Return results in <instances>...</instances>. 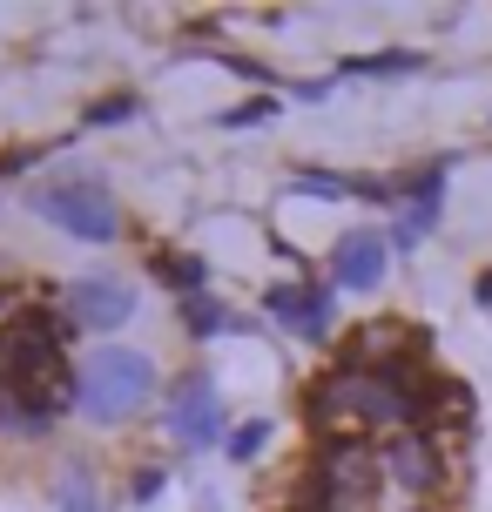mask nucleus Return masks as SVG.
<instances>
[{
	"instance_id": "20e7f679",
	"label": "nucleus",
	"mask_w": 492,
	"mask_h": 512,
	"mask_svg": "<svg viewBox=\"0 0 492 512\" xmlns=\"http://www.w3.org/2000/svg\"><path fill=\"white\" fill-rule=\"evenodd\" d=\"M27 209L54 230L81 236V243H115L122 236V203L108 196V182H48V189L27 196Z\"/></svg>"
},
{
	"instance_id": "6e6552de",
	"label": "nucleus",
	"mask_w": 492,
	"mask_h": 512,
	"mask_svg": "<svg viewBox=\"0 0 492 512\" xmlns=\"http://www.w3.org/2000/svg\"><path fill=\"white\" fill-rule=\"evenodd\" d=\"M61 304H68V324H81V331H122L135 317V290L122 277H75L68 290H61Z\"/></svg>"
},
{
	"instance_id": "0eeeda50",
	"label": "nucleus",
	"mask_w": 492,
	"mask_h": 512,
	"mask_svg": "<svg viewBox=\"0 0 492 512\" xmlns=\"http://www.w3.org/2000/svg\"><path fill=\"white\" fill-rule=\"evenodd\" d=\"M263 317H277L284 331H297L304 344H324L337 324V304L324 283H270L263 290Z\"/></svg>"
},
{
	"instance_id": "ddd939ff",
	"label": "nucleus",
	"mask_w": 492,
	"mask_h": 512,
	"mask_svg": "<svg viewBox=\"0 0 492 512\" xmlns=\"http://www.w3.org/2000/svg\"><path fill=\"white\" fill-rule=\"evenodd\" d=\"M263 445H270V425H236V432H230V459H236V465H250Z\"/></svg>"
},
{
	"instance_id": "7ed1b4c3",
	"label": "nucleus",
	"mask_w": 492,
	"mask_h": 512,
	"mask_svg": "<svg viewBox=\"0 0 492 512\" xmlns=\"http://www.w3.org/2000/svg\"><path fill=\"white\" fill-rule=\"evenodd\" d=\"M385 452L371 438H324L311 459V512H371L385 492Z\"/></svg>"
},
{
	"instance_id": "4468645a",
	"label": "nucleus",
	"mask_w": 492,
	"mask_h": 512,
	"mask_svg": "<svg viewBox=\"0 0 492 512\" xmlns=\"http://www.w3.org/2000/svg\"><path fill=\"white\" fill-rule=\"evenodd\" d=\"M61 512H102V506H95V486H88L81 472H68V479H61Z\"/></svg>"
},
{
	"instance_id": "dca6fc26",
	"label": "nucleus",
	"mask_w": 492,
	"mask_h": 512,
	"mask_svg": "<svg viewBox=\"0 0 492 512\" xmlns=\"http://www.w3.org/2000/svg\"><path fill=\"white\" fill-rule=\"evenodd\" d=\"M129 115H135L129 95H115V102H95V108H88V122H95V128H102V122H129Z\"/></svg>"
},
{
	"instance_id": "6ab92c4d",
	"label": "nucleus",
	"mask_w": 492,
	"mask_h": 512,
	"mask_svg": "<svg viewBox=\"0 0 492 512\" xmlns=\"http://www.w3.org/2000/svg\"><path fill=\"white\" fill-rule=\"evenodd\" d=\"M398 512H425V506H398Z\"/></svg>"
},
{
	"instance_id": "9d476101",
	"label": "nucleus",
	"mask_w": 492,
	"mask_h": 512,
	"mask_svg": "<svg viewBox=\"0 0 492 512\" xmlns=\"http://www.w3.org/2000/svg\"><path fill=\"white\" fill-rule=\"evenodd\" d=\"M351 364H371V371H391V378H405V364H418V331L412 324H364L351 337Z\"/></svg>"
},
{
	"instance_id": "f8f14e48",
	"label": "nucleus",
	"mask_w": 492,
	"mask_h": 512,
	"mask_svg": "<svg viewBox=\"0 0 492 512\" xmlns=\"http://www.w3.org/2000/svg\"><path fill=\"white\" fill-rule=\"evenodd\" d=\"M203 256H169V263H162V283H176V290H203Z\"/></svg>"
},
{
	"instance_id": "a211bd4d",
	"label": "nucleus",
	"mask_w": 492,
	"mask_h": 512,
	"mask_svg": "<svg viewBox=\"0 0 492 512\" xmlns=\"http://www.w3.org/2000/svg\"><path fill=\"white\" fill-rule=\"evenodd\" d=\"M472 297H479V304H492V270H479V283H472Z\"/></svg>"
},
{
	"instance_id": "f3484780",
	"label": "nucleus",
	"mask_w": 492,
	"mask_h": 512,
	"mask_svg": "<svg viewBox=\"0 0 492 512\" xmlns=\"http://www.w3.org/2000/svg\"><path fill=\"white\" fill-rule=\"evenodd\" d=\"M162 486H169V472H162V465H149V472H135V486H129V499H156Z\"/></svg>"
},
{
	"instance_id": "f03ea898",
	"label": "nucleus",
	"mask_w": 492,
	"mask_h": 512,
	"mask_svg": "<svg viewBox=\"0 0 492 512\" xmlns=\"http://www.w3.org/2000/svg\"><path fill=\"white\" fill-rule=\"evenodd\" d=\"M149 391H156V364H149V351L108 344V351H95V358H81V371H75V411L95 418V425H122V418H135V411L149 405Z\"/></svg>"
},
{
	"instance_id": "39448f33",
	"label": "nucleus",
	"mask_w": 492,
	"mask_h": 512,
	"mask_svg": "<svg viewBox=\"0 0 492 512\" xmlns=\"http://www.w3.org/2000/svg\"><path fill=\"white\" fill-rule=\"evenodd\" d=\"M162 432L176 438V445H189V452L223 438V391H216L209 371H182V378L169 384V398H162Z\"/></svg>"
},
{
	"instance_id": "423d86ee",
	"label": "nucleus",
	"mask_w": 492,
	"mask_h": 512,
	"mask_svg": "<svg viewBox=\"0 0 492 512\" xmlns=\"http://www.w3.org/2000/svg\"><path fill=\"white\" fill-rule=\"evenodd\" d=\"M378 452H385V479L405 492V499H439V492L452 486V459H445V445L425 432V425L385 438Z\"/></svg>"
},
{
	"instance_id": "2eb2a0df",
	"label": "nucleus",
	"mask_w": 492,
	"mask_h": 512,
	"mask_svg": "<svg viewBox=\"0 0 492 512\" xmlns=\"http://www.w3.org/2000/svg\"><path fill=\"white\" fill-rule=\"evenodd\" d=\"M358 75H405V68H418V54H371V61H351Z\"/></svg>"
},
{
	"instance_id": "f257e3e1",
	"label": "nucleus",
	"mask_w": 492,
	"mask_h": 512,
	"mask_svg": "<svg viewBox=\"0 0 492 512\" xmlns=\"http://www.w3.org/2000/svg\"><path fill=\"white\" fill-rule=\"evenodd\" d=\"M304 411H311V425L324 438H398L425 418V391H412L391 371L344 358L304 391Z\"/></svg>"
},
{
	"instance_id": "9b49d317",
	"label": "nucleus",
	"mask_w": 492,
	"mask_h": 512,
	"mask_svg": "<svg viewBox=\"0 0 492 512\" xmlns=\"http://www.w3.org/2000/svg\"><path fill=\"white\" fill-rule=\"evenodd\" d=\"M182 324H189V337H230L236 331V317L216 304V297H189V304H182Z\"/></svg>"
},
{
	"instance_id": "1a4fd4ad",
	"label": "nucleus",
	"mask_w": 492,
	"mask_h": 512,
	"mask_svg": "<svg viewBox=\"0 0 492 512\" xmlns=\"http://www.w3.org/2000/svg\"><path fill=\"white\" fill-rule=\"evenodd\" d=\"M391 236L385 230H344L331 243V283L337 290H358V297H371L378 283H385V270H391Z\"/></svg>"
}]
</instances>
